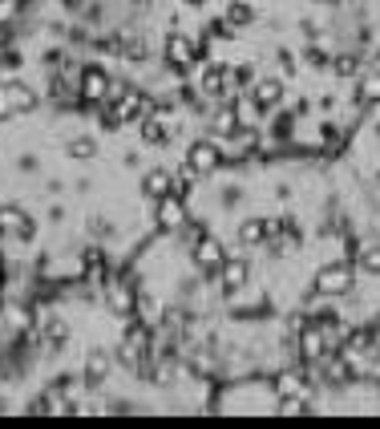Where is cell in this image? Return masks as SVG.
Masks as SVG:
<instances>
[{"instance_id":"cell-2","label":"cell","mask_w":380,"mask_h":429,"mask_svg":"<svg viewBox=\"0 0 380 429\" xmlns=\"http://www.w3.org/2000/svg\"><path fill=\"white\" fill-rule=\"evenodd\" d=\"M190 162L199 166V170H211V166H215V150H211V146H195Z\"/></svg>"},{"instance_id":"cell-1","label":"cell","mask_w":380,"mask_h":429,"mask_svg":"<svg viewBox=\"0 0 380 429\" xmlns=\"http://www.w3.org/2000/svg\"><path fill=\"white\" fill-rule=\"evenodd\" d=\"M348 288V267H328L324 276H320V292H344Z\"/></svg>"},{"instance_id":"cell-5","label":"cell","mask_w":380,"mask_h":429,"mask_svg":"<svg viewBox=\"0 0 380 429\" xmlns=\"http://www.w3.org/2000/svg\"><path fill=\"white\" fill-rule=\"evenodd\" d=\"M166 182H170L166 174H154V179L146 182V191H150V195H166Z\"/></svg>"},{"instance_id":"cell-7","label":"cell","mask_w":380,"mask_h":429,"mask_svg":"<svg viewBox=\"0 0 380 429\" xmlns=\"http://www.w3.org/2000/svg\"><path fill=\"white\" fill-rule=\"evenodd\" d=\"M320 4H336V0H320Z\"/></svg>"},{"instance_id":"cell-6","label":"cell","mask_w":380,"mask_h":429,"mask_svg":"<svg viewBox=\"0 0 380 429\" xmlns=\"http://www.w3.org/2000/svg\"><path fill=\"white\" fill-rule=\"evenodd\" d=\"M364 98H368V101L380 98V77H376V82H364Z\"/></svg>"},{"instance_id":"cell-3","label":"cell","mask_w":380,"mask_h":429,"mask_svg":"<svg viewBox=\"0 0 380 429\" xmlns=\"http://www.w3.org/2000/svg\"><path fill=\"white\" fill-rule=\"evenodd\" d=\"M255 98H259V105H271V101L280 98V82H263L255 89Z\"/></svg>"},{"instance_id":"cell-4","label":"cell","mask_w":380,"mask_h":429,"mask_svg":"<svg viewBox=\"0 0 380 429\" xmlns=\"http://www.w3.org/2000/svg\"><path fill=\"white\" fill-rule=\"evenodd\" d=\"M162 223H166V227H178V223H182L178 203H166V207H162Z\"/></svg>"}]
</instances>
